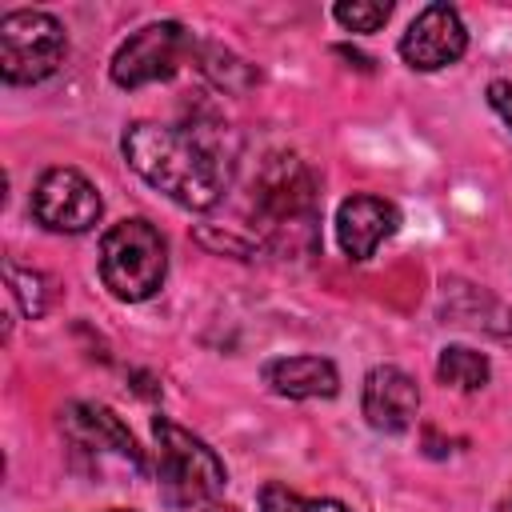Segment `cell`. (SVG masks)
Here are the masks:
<instances>
[{"mask_svg": "<svg viewBox=\"0 0 512 512\" xmlns=\"http://www.w3.org/2000/svg\"><path fill=\"white\" fill-rule=\"evenodd\" d=\"M332 16H336L348 32H376V28H384V20L392 16V4H380V0H352V4H336Z\"/></svg>", "mask_w": 512, "mask_h": 512, "instance_id": "obj_17", "label": "cell"}, {"mask_svg": "<svg viewBox=\"0 0 512 512\" xmlns=\"http://www.w3.org/2000/svg\"><path fill=\"white\" fill-rule=\"evenodd\" d=\"M152 440H156V488L168 508H200L212 504L224 484V460L188 428H180L168 416H152Z\"/></svg>", "mask_w": 512, "mask_h": 512, "instance_id": "obj_2", "label": "cell"}, {"mask_svg": "<svg viewBox=\"0 0 512 512\" xmlns=\"http://www.w3.org/2000/svg\"><path fill=\"white\" fill-rule=\"evenodd\" d=\"M436 376H440V384H448L456 392H476V388L488 384L492 364H488L484 352H476L468 344H448L436 360Z\"/></svg>", "mask_w": 512, "mask_h": 512, "instance_id": "obj_13", "label": "cell"}, {"mask_svg": "<svg viewBox=\"0 0 512 512\" xmlns=\"http://www.w3.org/2000/svg\"><path fill=\"white\" fill-rule=\"evenodd\" d=\"M60 432H64V440L76 448V452H84V456H92L96 464H120V468H128V472H144V452L136 448V436L128 432V424L112 412V408H104V404H92V400H72V404H64V412H60Z\"/></svg>", "mask_w": 512, "mask_h": 512, "instance_id": "obj_7", "label": "cell"}, {"mask_svg": "<svg viewBox=\"0 0 512 512\" xmlns=\"http://www.w3.org/2000/svg\"><path fill=\"white\" fill-rule=\"evenodd\" d=\"M112 512H132V508H112Z\"/></svg>", "mask_w": 512, "mask_h": 512, "instance_id": "obj_20", "label": "cell"}, {"mask_svg": "<svg viewBox=\"0 0 512 512\" xmlns=\"http://www.w3.org/2000/svg\"><path fill=\"white\" fill-rule=\"evenodd\" d=\"M196 56V40L184 24L176 20H152L144 28H136L112 56V80L120 88H144V84H160L172 80L184 60Z\"/></svg>", "mask_w": 512, "mask_h": 512, "instance_id": "obj_5", "label": "cell"}, {"mask_svg": "<svg viewBox=\"0 0 512 512\" xmlns=\"http://www.w3.org/2000/svg\"><path fill=\"white\" fill-rule=\"evenodd\" d=\"M196 64H200V72L216 84V88H224V92H244V88H252L256 80H260V72L248 64V60H240L236 52H228V48H220V44H196V56H192Z\"/></svg>", "mask_w": 512, "mask_h": 512, "instance_id": "obj_14", "label": "cell"}, {"mask_svg": "<svg viewBox=\"0 0 512 512\" xmlns=\"http://www.w3.org/2000/svg\"><path fill=\"white\" fill-rule=\"evenodd\" d=\"M104 212L96 184L76 168H48L32 188V216L48 232H88Z\"/></svg>", "mask_w": 512, "mask_h": 512, "instance_id": "obj_8", "label": "cell"}, {"mask_svg": "<svg viewBox=\"0 0 512 512\" xmlns=\"http://www.w3.org/2000/svg\"><path fill=\"white\" fill-rule=\"evenodd\" d=\"M120 148L124 160L180 208L204 212L228 188V156L220 140L208 136L200 124L136 120L128 124Z\"/></svg>", "mask_w": 512, "mask_h": 512, "instance_id": "obj_1", "label": "cell"}, {"mask_svg": "<svg viewBox=\"0 0 512 512\" xmlns=\"http://www.w3.org/2000/svg\"><path fill=\"white\" fill-rule=\"evenodd\" d=\"M192 512H236V508H228V504H216V500H212V504H200V508H192Z\"/></svg>", "mask_w": 512, "mask_h": 512, "instance_id": "obj_19", "label": "cell"}, {"mask_svg": "<svg viewBox=\"0 0 512 512\" xmlns=\"http://www.w3.org/2000/svg\"><path fill=\"white\" fill-rule=\"evenodd\" d=\"M260 376L276 396L288 400H328L340 392V372L328 356H276Z\"/></svg>", "mask_w": 512, "mask_h": 512, "instance_id": "obj_12", "label": "cell"}, {"mask_svg": "<svg viewBox=\"0 0 512 512\" xmlns=\"http://www.w3.org/2000/svg\"><path fill=\"white\" fill-rule=\"evenodd\" d=\"M360 408H364V420L384 432V436H396V432H408L416 424V412H420V392H416V380L396 368V364H376L368 376H364V392H360Z\"/></svg>", "mask_w": 512, "mask_h": 512, "instance_id": "obj_10", "label": "cell"}, {"mask_svg": "<svg viewBox=\"0 0 512 512\" xmlns=\"http://www.w3.org/2000/svg\"><path fill=\"white\" fill-rule=\"evenodd\" d=\"M164 276H168V248L148 220L132 216L100 236V280L116 300L140 304L160 292Z\"/></svg>", "mask_w": 512, "mask_h": 512, "instance_id": "obj_3", "label": "cell"}, {"mask_svg": "<svg viewBox=\"0 0 512 512\" xmlns=\"http://www.w3.org/2000/svg\"><path fill=\"white\" fill-rule=\"evenodd\" d=\"M68 56L64 24L52 12L16 8L0 20V76L8 84H40Z\"/></svg>", "mask_w": 512, "mask_h": 512, "instance_id": "obj_4", "label": "cell"}, {"mask_svg": "<svg viewBox=\"0 0 512 512\" xmlns=\"http://www.w3.org/2000/svg\"><path fill=\"white\" fill-rule=\"evenodd\" d=\"M4 276H8V288H12V296H16V304H20V312H24L28 320H36V316L48 312L52 292H48V276H44V272H28V268H20V264H8Z\"/></svg>", "mask_w": 512, "mask_h": 512, "instance_id": "obj_15", "label": "cell"}, {"mask_svg": "<svg viewBox=\"0 0 512 512\" xmlns=\"http://www.w3.org/2000/svg\"><path fill=\"white\" fill-rule=\"evenodd\" d=\"M256 212L268 228H304L316 224V176L300 156L276 152L256 176Z\"/></svg>", "mask_w": 512, "mask_h": 512, "instance_id": "obj_6", "label": "cell"}, {"mask_svg": "<svg viewBox=\"0 0 512 512\" xmlns=\"http://www.w3.org/2000/svg\"><path fill=\"white\" fill-rule=\"evenodd\" d=\"M260 512H348V508L332 496H300V492L268 480L260 488Z\"/></svg>", "mask_w": 512, "mask_h": 512, "instance_id": "obj_16", "label": "cell"}, {"mask_svg": "<svg viewBox=\"0 0 512 512\" xmlns=\"http://www.w3.org/2000/svg\"><path fill=\"white\" fill-rule=\"evenodd\" d=\"M488 104H492L496 116L512 128V80H492V84H488Z\"/></svg>", "mask_w": 512, "mask_h": 512, "instance_id": "obj_18", "label": "cell"}, {"mask_svg": "<svg viewBox=\"0 0 512 512\" xmlns=\"http://www.w3.org/2000/svg\"><path fill=\"white\" fill-rule=\"evenodd\" d=\"M400 228V212L384 196L356 192L336 208V240L348 260H368Z\"/></svg>", "mask_w": 512, "mask_h": 512, "instance_id": "obj_11", "label": "cell"}, {"mask_svg": "<svg viewBox=\"0 0 512 512\" xmlns=\"http://www.w3.org/2000/svg\"><path fill=\"white\" fill-rule=\"evenodd\" d=\"M468 52V28L452 4H428L400 36V56L416 72H436Z\"/></svg>", "mask_w": 512, "mask_h": 512, "instance_id": "obj_9", "label": "cell"}]
</instances>
